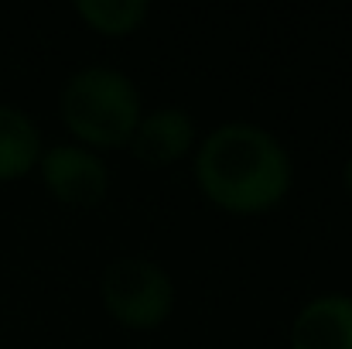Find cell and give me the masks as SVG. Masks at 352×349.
<instances>
[{
  "mask_svg": "<svg viewBox=\"0 0 352 349\" xmlns=\"http://www.w3.org/2000/svg\"><path fill=\"white\" fill-rule=\"evenodd\" d=\"M58 116L76 144L100 154L130 144L137 120L144 116V100L123 69L82 65L58 93Z\"/></svg>",
  "mask_w": 352,
  "mask_h": 349,
  "instance_id": "obj_2",
  "label": "cell"
},
{
  "mask_svg": "<svg viewBox=\"0 0 352 349\" xmlns=\"http://www.w3.org/2000/svg\"><path fill=\"white\" fill-rule=\"evenodd\" d=\"M291 349H352V295L329 291L305 302L291 322Z\"/></svg>",
  "mask_w": 352,
  "mask_h": 349,
  "instance_id": "obj_6",
  "label": "cell"
},
{
  "mask_svg": "<svg viewBox=\"0 0 352 349\" xmlns=\"http://www.w3.org/2000/svg\"><path fill=\"white\" fill-rule=\"evenodd\" d=\"M45 154L41 130L21 107L0 103V182H17L38 168Z\"/></svg>",
  "mask_w": 352,
  "mask_h": 349,
  "instance_id": "obj_7",
  "label": "cell"
},
{
  "mask_svg": "<svg viewBox=\"0 0 352 349\" xmlns=\"http://www.w3.org/2000/svg\"><path fill=\"white\" fill-rule=\"evenodd\" d=\"M195 144H199L195 116L185 107H157L137 120V130L126 147L144 168H171L185 154H192Z\"/></svg>",
  "mask_w": 352,
  "mask_h": 349,
  "instance_id": "obj_5",
  "label": "cell"
},
{
  "mask_svg": "<svg viewBox=\"0 0 352 349\" xmlns=\"http://www.w3.org/2000/svg\"><path fill=\"white\" fill-rule=\"evenodd\" d=\"M38 175L58 202L76 206V209L100 206L110 192L107 161L96 151L82 147V144H52V147H45V154L38 161Z\"/></svg>",
  "mask_w": 352,
  "mask_h": 349,
  "instance_id": "obj_4",
  "label": "cell"
},
{
  "mask_svg": "<svg viewBox=\"0 0 352 349\" xmlns=\"http://www.w3.org/2000/svg\"><path fill=\"white\" fill-rule=\"evenodd\" d=\"M342 185H346V192H349V199H352V158L346 161V168H342Z\"/></svg>",
  "mask_w": 352,
  "mask_h": 349,
  "instance_id": "obj_9",
  "label": "cell"
},
{
  "mask_svg": "<svg viewBox=\"0 0 352 349\" xmlns=\"http://www.w3.org/2000/svg\"><path fill=\"white\" fill-rule=\"evenodd\" d=\"M100 302L117 326L151 332L175 312V281L151 257H120L100 277Z\"/></svg>",
  "mask_w": 352,
  "mask_h": 349,
  "instance_id": "obj_3",
  "label": "cell"
},
{
  "mask_svg": "<svg viewBox=\"0 0 352 349\" xmlns=\"http://www.w3.org/2000/svg\"><path fill=\"white\" fill-rule=\"evenodd\" d=\"M82 24L103 38H126L144 28L151 3L147 0H76Z\"/></svg>",
  "mask_w": 352,
  "mask_h": 349,
  "instance_id": "obj_8",
  "label": "cell"
},
{
  "mask_svg": "<svg viewBox=\"0 0 352 349\" xmlns=\"http://www.w3.org/2000/svg\"><path fill=\"white\" fill-rule=\"evenodd\" d=\"M195 185L230 216H263L294 185V161L280 137L250 120H230L195 144Z\"/></svg>",
  "mask_w": 352,
  "mask_h": 349,
  "instance_id": "obj_1",
  "label": "cell"
}]
</instances>
